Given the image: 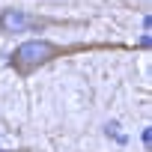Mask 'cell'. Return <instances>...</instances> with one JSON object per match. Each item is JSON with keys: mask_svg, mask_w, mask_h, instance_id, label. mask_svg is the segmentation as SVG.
<instances>
[{"mask_svg": "<svg viewBox=\"0 0 152 152\" xmlns=\"http://www.w3.org/2000/svg\"><path fill=\"white\" fill-rule=\"evenodd\" d=\"M60 54H63L60 45H54V42H48V39H30V42H24V45H18V48L12 51L9 66H12L18 75H30V72H36L39 66L57 60Z\"/></svg>", "mask_w": 152, "mask_h": 152, "instance_id": "obj_1", "label": "cell"}, {"mask_svg": "<svg viewBox=\"0 0 152 152\" xmlns=\"http://www.w3.org/2000/svg\"><path fill=\"white\" fill-rule=\"evenodd\" d=\"M51 18L24 12V9H0V33H27V30H42L48 27Z\"/></svg>", "mask_w": 152, "mask_h": 152, "instance_id": "obj_2", "label": "cell"}, {"mask_svg": "<svg viewBox=\"0 0 152 152\" xmlns=\"http://www.w3.org/2000/svg\"><path fill=\"white\" fill-rule=\"evenodd\" d=\"M0 152H3V149H0Z\"/></svg>", "mask_w": 152, "mask_h": 152, "instance_id": "obj_3", "label": "cell"}]
</instances>
